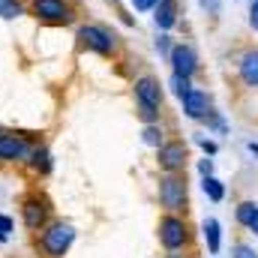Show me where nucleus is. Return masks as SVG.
Segmentation results:
<instances>
[{"instance_id": "obj_1", "label": "nucleus", "mask_w": 258, "mask_h": 258, "mask_svg": "<svg viewBox=\"0 0 258 258\" xmlns=\"http://www.w3.org/2000/svg\"><path fill=\"white\" fill-rule=\"evenodd\" d=\"M72 240H75V228L69 222H54V225H48L42 231L39 246L48 258H63L69 252V246H72Z\"/></svg>"}, {"instance_id": "obj_2", "label": "nucleus", "mask_w": 258, "mask_h": 258, "mask_svg": "<svg viewBox=\"0 0 258 258\" xmlns=\"http://www.w3.org/2000/svg\"><path fill=\"white\" fill-rule=\"evenodd\" d=\"M186 240H189V225H186V219H180V216H174V213H168V216L159 219V243H162L168 252H180V249L186 246Z\"/></svg>"}, {"instance_id": "obj_3", "label": "nucleus", "mask_w": 258, "mask_h": 258, "mask_svg": "<svg viewBox=\"0 0 258 258\" xmlns=\"http://www.w3.org/2000/svg\"><path fill=\"white\" fill-rule=\"evenodd\" d=\"M159 201L168 213H177L186 207V180L180 174H165L159 180Z\"/></svg>"}, {"instance_id": "obj_4", "label": "nucleus", "mask_w": 258, "mask_h": 258, "mask_svg": "<svg viewBox=\"0 0 258 258\" xmlns=\"http://www.w3.org/2000/svg\"><path fill=\"white\" fill-rule=\"evenodd\" d=\"M78 39H81L90 51H96V54H114V48H117L114 36H111L105 27H99V24H84V27L78 30Z\"/></svg>"}, {"instance_id": "obj_5", "label": "nucleus", "mask_w": 258, "mask_h": 258, "mask_svg": "<svg viewBox=\"0 0 258 258\" xmlns=\"http://www.w3.org/2000/svg\"><path fill=\"white\" fill-rule=\"evenodd\" d=\"M33 15L48 21V24H69L72 6L66 0H33Z\"/></svg>"}, {"instance_id": "obj_6", "label": "nucleus", "mask_w": 258, "mask_h": 258, "mask_svg": "<svg viewBox=\"0 0 258 258\" xmlns=\"http://www.w3.org/2000/svg\"><path fill=\"white\" fill-rule=\"evenodd\" d=\"M159 165H162L168 174H177V171L186 165V144H183V141L159 144Z\"/></svg>"}, {"instance_id": "obj_7", "label": "nucleus", "mask_w": 258, "mask_h": 258, "mask_svg": "<svg viewBox=\"0 0 258 258\" xmlns=\"http://www.w3.org/2000/svg\"><path fill=\"white\" fill-rule=\"evenodd\" d=\"M21 216H24V225L30 231H39L48 219V201L39 198V195H30L24 204H21Z\"/></svg>"}, {"instance_id": "obj_8", "label": "nucleus", "mask_w": 258, "mask_h": 258, "mask_svg": "<svg viewBox=\"0 0 258 258\" xmlns=\"http://www.w3.org/2000/svg\"><path fill=\"white\" fill-rule=\"evenodd\" d=\"M135 99H138V105L159 108V105H162V87H159V81L150 78V75L138 78V81H135Z\"/></svg>"}, {"instance_id": "obj_9", "label": "nucleus", "mask_w": 258, "mask_h": 258, "mask_svg": "<svg viewBox=\"0 0 258 258\" xmlns=\"http://www.w3.org/2000/svg\"><path fill=\"white\" fill-rule=\"evenodd\" d=\"M30 147L18 135H0V162H27Z\"/></svg>"}, {"instance_id": "obj_10", "label": "nucleus", "mask_w": 258, "mask_h": 258, "mask_svg": "<svg viewBox=\"0 0 258 258\" xmlns=\"http://www.w3.org/2000/svg\"><path fill=\"white\" fill-rule=\"evenodd\" d=\"M168 60L174 66V75H183V78H192V72L198 69V60H195V51L189 45H174Z\"/></svg>"}, {"instance_id": "obj_11", "label": "nucleus", "mask_w": 258, "mask_h": 258, "mask_svg": "<svg viewBox=\"0 0 258 258\" xmlns=\"http://www.w3.org/2000/svg\"><path fill=\"white\" fill-rule=\"evenodd\" d=\"M183 111H186V117H192V120H204L207 114H210V96L204 93V90H189L183 99Z\"/></svg>"}, {"instance_id": "obj_12", "label": "nucleus", "mask_w": 258, "mask_h": 258, "mask_svg": "<svg viewBox=\"0 0 258 258\" xmlns=\"http://www.w3.org/2000/svg\"><path fill=\"white\" fill-rule=\"evenodd\" d=\"M153 21H156L159 30L174 27V21H177V0H156V6H153Z\"/></svg>"}, {"instance_id": "obj_13", "label": "nucleus", "mask_w": 258, "mask_h": 258, "mask_svg": "<svg viewBox=\"0 0 258 258\" xmlns=\"http://www.w3.org/2000/svg\"><path fill=\"white\" fill-rule=\"evenodd\" d=\"M240 78H243V84L258 87V51L243 54V60H240Z\"/></svg>"}, {"instance_id": "obj_14", "label": "nucleus", "mask_w": 258, "mask_h": 258, "mask_svg": "<svg viewBox=\"0 0 258 258\" xmlns=\"http://www.w3.org/2000/svg\"><path fill=\"white\" fill-rule=\"evenodd\" d=\"M27 162H30V168L36 171V174H48L51 171V153H48V147H33L30 150V156H27Z\"/></svg>"}, {"instance_id": "obj_15", "label": "nucleus", "mask_w": 258, "mask_h": 258, "mask_svg": "<svg viewBox=\"0 0 258 258\" xmlns=\"http://www.w3.org/2000/svg\"><path fill=\"white\" fill-rule=\"evenodd\" d=\"M201 231H204V240H207V249H210V255H216V252H219V246H222L219 222L210 216V219H204V222H201Z\"/></svg>"}, {"instance_id": "obj_16", "label": "nucleus", "mask_w": 258, "mask_h": 258, "mask_svg": "<svg viewBox=\"0 0 258 258\" xmlns=\"http://www.w3.org/2000/svg\"><path fill=\"white\" fill-rule=\"evenodd\" d=\"M201 189H204V195H207L210 201H222V198H225V186H222V180H216L213 174L201 177Z\"/></svg>"}, {"instance_id": "obj_17", "label": "nucleus", "mask_w": 258, "mask_h": 258, "mask_svg": "<svg viewBox=\"0 0 258 258\" xmlns=\"http://www.w3.org/2000/svg\"><path fill=\"white\" fill-rule=\"evenodd\" d=\"M255 213H258L255 201H240V204H237V210H234V216H237V222H240L243 228H249V222L255 219Z\"/></svg>"}, {"instance_id": "obj_18", "label": "nucleus", "mask_w": 258, "mask_h": 258, "mask_svg": "<svg viewBox=\"0 0 258 258\" xmlns=\"http://www.w3.org/2000/svg\"><path fill=\"white\" fill-rule=\"evenodd\" d=\"M18 15H24V3L21 0H0V18L3 21H12Z\"/></svg>"}, {"instance_id": "obj_19", "label": "nucleus", "mask_w": 258, "mask_h": 258, "mask_svg": "<svg viewBox=\"0 0 258 258\" xmlns=\"http://www.w3.org/2000/svg\"><path fill=\"white\" fill-rule=\"evenodd\" d=\"M141 141H144L147 147H159V144H162V129L156 126V123H147L144 132H141Z\"/></svg>"}, {"instance_id": "obj_20", "label": "nucleus", "mask_w": 258, "mask_h": 258, "mask_svg": "<svg viewBox=\"0 0 258 258\" xmlns=\"http://www.w3.org/2000/svg\"><path fill=\"white\" fill-rule=\"evenodd\" d=\"M171 87H174V93L183 99L189 90H192V84H189V78H183V75H171Z\"/></svg>"}, {"instance_id": "obj_21", "label": "nucleus", "mask_w": 258, "mask_h": 258, "mask_svg": "<svg viewBox=\"0 0 258 258\" xmlns=\"http://www.w3.org/2000/svg\"><path fill=\"white\" fill-rule=\"evenodd\" d=\"M231 258H258V249L249 246V243H237V246L231 249Z\"/></svg>"}, {"instance_id": "obj_22", "label": "nucleus", "mask_w": 258, "mask_h": 258, "mask_svg": "<svg viewBox=\"0 0 258 258\" xmlns=\"http://www.w3.org/2000/svg\"><path fill=\"white\" fill-rule=\"evenodd\" d=\"M12 228H15V222H12V216H6V213H0V240H6V237L12 234Z\"/></svg>"}, {"instance_id": "obj_23", "label": "nucleus", "mask_w": 258, "mask_h": 258, "mask_svg": "<svg viewBox=\"0 0 258 258\" xmlns=\"http://www.w3.org/2000/svg\"><path fill=\"white\" fill-rule=\"evenodd\" d=\"M198 171H201V177L213 174V159H201V162H198Z\"/></svg>"}, {"instance_id": "obj_24", "label": "nucleus", "mask_w": 258, "mask_h": 258, "mask_svg": "<svg viewBox=\"0 0 258 258\" xmlns=\"http://www.w3.org/2000/svg\"><path fill=\"white\" fill-rule=\"evenodd\" d=\"M198 3H201V9H207L210 15H216V12H219V0H198Z\"/></svg>"}, {"instance_id": "obj_25", "label": "nucleus", "mask_w": 258, "mask_h": 258, "mask_svg": "<svg viewBox=\"0 0 258 258\" xmlns=\"http://www.w3.org/2000/svg\"><path fill=\"white\" fill-rule=\"evenodd\" d=\"M132 6H135L138 12H147V9H153V6H156V0H132Z\"/></svg>"}, {"instance_id": "obj_26", "label": "nucleus", "mask_w": 258, "mask_h": 258, "mask_svg": "<svg viewBox=\"0 0 258 258\" xmlns=\"http://www.w3.org/2000/svg\"><path fill=\"white\" fill-rule=\"evenodd\" d=\"M156 48H159V54H171V45H168V36H159V39H156Z\"/></svg>"}, {"instance_id": "obj_27", "label": "nucleus", "mask_w": 258, "mask_h": 258, "mask_svg": "<svg viewBox=\"0 0 258 258\" xmlns=\"http://www.w3.org/2000/svg\"><path fill=\"white\" fill-rule=\"evenodd\" d=\"M198 144H201V147H204V150H207L210 156H213V153L219 150V147H216V141H207V138H198Z\"/></svg>"}, {"instance_id": "obj_28", "label": "nucleus", "mask_w": 258, "mask_h": 258, "mask_svg": "<svg viewBox=\"0 0 258 258\" xmlns=\"http://www.w3.org/2000/svg\"><path fill=\"white\" fill-rule=\"evenodd\" d=\"M249 24H252V27L258 30V0L252 3V9H249Z\"/></svg>"}, {"instance_id": "obj_29", "label": "nucleus", "mask_w": 258, "mask_h": 258, "mask_svg": "<svg viewBox=\"0 0 258 258\" xmlns=\"http://www.w3.org/2000/svg\"><path fill=\"white\" fill-rule=\"evenodd\" d=\"M249 231H252V234H255V237H258V213H255V219L249 222Z\"/></svg>"}, {"instance_id": "obj_30", "label": "nucleus", "mask_w": 258, "mask_h": 258, "mask_svg": "<svg viewBox=\"0 0 258 258\" xmlns=\"http://www.w3.org/2000/svg\"><path fill=\"white\" fill-rule=\"evenodd\" d=\"M249 150H252V153H255V156H258V144H255V141H252V144H249Z\"/></svg>"}, {"instance_id": "obj_31", "label": "nucleus", "mask_w": 258, "mask_h": 258, "mask_svg": "<svg viewBox=\"0 0 258 258\" xmlns=\"http://www.w3.org/2000/svg\"><path fill=\"white\" fill-rule=\"evenodd\" d=\"M168 258H186V255H177V252H171V255H168Z\"/></svg>"}]
</instances>
